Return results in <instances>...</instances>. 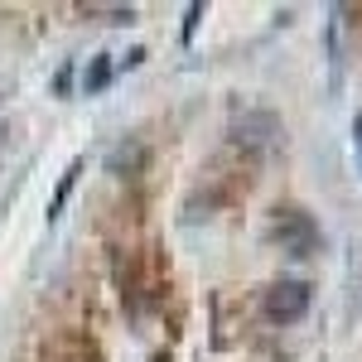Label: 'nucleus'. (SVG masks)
Listing matches in <instances>:
<instances>
[{
    "instance_id": "nucleus-9",
    "label": "nucleus",
    "mask_w": 362,
    "mask_h": 362,
    "mask_svg": "<svg viewBox=\"0 0 362 362\" xmlns=\"http://www.w3.org/2000/svg\"><path fill=\"white\" fill-rule=\"evenodd\" d=\"M0 150H5V126H0Z\"/></svg>"
},
{
    "instance_id": "nucleus-4",
    "label": "nucleus",
    "mask_w": 362,
    "mask_h": 362,
    "mask_svg": "<svg viewBox=\"0 0 362 362\" xmlns=\"http://www.w3.org/2000/svg\"><path fill=\"white\" fill-rule=\"evenodd\" d=\"M78 174H83V160H73V165L58 174V189H54V198H49V223H54L58 213H63V203H68V194L78 189Z\"/></svg>"
},
{
    "instance_id": "nucleus-2",
    "label": "nucleus",
    "mask_w": 362,
    "mask_h": 362,
    "mask_svg": "<svg viewBox=\"0 0 362 362\" xmlns=\"http://www.w3.org/2000/svg\"><path fill=\"white\" fill-rule=\"evenodd\" d=\"M261 314L271 324H300L309 314V285L305 280H271L261 290Z\"/></svg>"
},
{
    "instance_id": "nucleus-1",
    "label": "nucleus",
    "mask_w": 362,
    "mask_h": 362,
    "mask_svg": "<svg viewBox=\"0 0 362 362\" xmlns=\"http://www.w3.org/2000/svg\"><path fill=\"white\" fill-rule=\"evenodd\" d=\"M271 242L280 251H290V256H309V251L319 247V223L309 218L305 208L285 203V208L271 213Z\"/></svg>"
},
{
    "instance_id": "nucleus-3",
    "label": "nucleus",
    "mask_w": 362,
    "mask_h": 362,
    "mask_svg": "<svg viewBox=\"0 0 362 362\" xmlns=\"http://www.w3.org/2000/svg\"><path fill=\"white\" fill-rule=\"evenodd\" d=\"M271 136H280V121L271 112H247L232 121V140L237 145H266Z\"/></svg>"
},
{
    "instance_id": "nucleus-8",
    "label": "nucleus",
    "mask_w": 362,
    "mask_h": 362,
    "mask_svg": "<svg viewBox=\"0 0 362 362\" xmlns=\"http://www.w3.org/2000/svg\"><path fill=\"white\" fill-rule=\"evenodd\" d=\"M353 136H358V150H362V112H358V121H353Z\"/></svg>"
},
{
    "instance_id": "nucleus-6",
    "label": "nucleus",
    "mask_w": 362,
    "mask_h": 362,
    "mask_svg": "<svg viewBox=\"0 0 362 362\" xmlns=\"http://www.w3.org/2000/svg\"><path fill=\"white\" fill-rule=\"evenodd\" d=\"M83 15H97L102 25H131V20H136L131 5H83Z\"/></svg>"
},
{
    "instance_id": "nucleus-5",
    "label": "nucleus",
    "mask_w": 362,
    "mask_h": 362,
    "mask_svg": "<svg viewBox=\"0 0 362 362\" xmlns=\"http://www.w3.org/2000/svg\"><path fill=\"white\" fill-rule=\"evenodd\" d=\"M107 83H112V54H97L92 63H87V73H83V92L92 97V92H102Z\"/></svg>"
},
{
    "instance_id": "nucleus-7",
    "label": "nucleus",
    "mask_w": 362,
    "mask_h": 362,
    "mask_svg": "<svg viewBox=\"0 0 362 362\" xmlns=\"http://www.w3.org/2000/svg\"><path fill=\"white\" fill-rule=\"evenodd\" d=\"M198 20H203V5H189V10H184V44H194Z\"/></svg>"
}]
</instances>
